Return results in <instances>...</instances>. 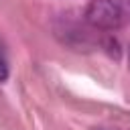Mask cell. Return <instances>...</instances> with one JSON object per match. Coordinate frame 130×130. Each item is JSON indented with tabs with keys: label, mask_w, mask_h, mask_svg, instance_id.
Masks as SVG:
<instances>
[{
	"label": "cell",
	"mask_w": 130,
	"mask_h": 130,
	"mask_svg": "<svg viewBox=\"0 0 130 130\" xmlns=\"http://www.w3.org/2000/svg\"><path fill=\"white\" fill-rule=\"evenodd\" d=\"M85 20L100 30H116L130 24V0H91Z\"/></svg>",
	"instance_id": "obj_1"
},
{
	"label": "cell",
	"mask_w": 130,
	"mask_h": 130,
	"mask_svg": "<svg viewBox=\"0 0 130 130\" xmlns=\"http://www.w3.org/2000/svg\"><path fill=\"white\" fill-rule=\"evenodd\" d=\"M8 77V59H6V51L0 43V81H4Z\"/></svg>",
	"instance_id": "obj_2"
},
{
	"label": "cell",
	"mask_w": 130,
	"mask_h": 130,
	"mask_svg": "<svg viewBox=\"0 0 130 130\" xmlns=\"http://www.w3.org/2000/svg\"><path fill=\"white\" fill-rule=\"evenodd\" d=\"M128 67H130V45H128Z\"/></svg>",
	"instance_id": "obj_3"
}]
</instances>
